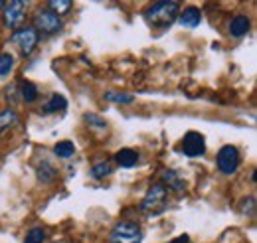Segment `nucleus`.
<instances>
[{
    "instance_id": "nucleus-16",
    "label": "nucleus",
    "mask_w": 257,
    "mask_h": 243,
    "mask_svg": "<svg viewBox=\"0 0 257 243\" xmlns=\"http://www.w3.org/2000/svg\"><path fill=\"white\" fill-rule=\"evenodd\" d=\"M20 97L26 103H34L38 99V87L34 85L32 81H22L20 83Z\"/></svg>"
},
{
    "instance_id": "nucleus-19",
    "label": "nucleus",
    "mask_w": 257,
    "mask_h": 243,
    "mask_svg": "<svg viewBox=\"0 0 257 243\" xmlns=\"http://www.w3.org/2000/svg\"><path fill=\"white\" fill-rule=\"evenodd\" d=\"M111 172H113V168H111V164H109V162H99V164H95V166L91 168V176H93L95 180H103V178H107Z\"/></svg>"
},
{
    "instance_id": "nucleus-15",
    "label": "nucleus",
    "mask_w": 257,
    "mask_h": 243,
    "mask_svg": "<svg viewBox=\"0 0 257 243\" xmlns=\"http://www.w3.org/2000/svg\"><path fill=\"white\" fill-rule=\"evenodd\" d=\"M56 176H58V170H56L50 162H46V160H44V162L38 166V178H40L44 184L54 182V180H56Z\"/></svg>"
},
{
    "instance_id": "nucleus-2",
    "label": "nucleus",
    "mask_w": 257,
    "mask_h": 243,
    "mask_svg": "<svg viewBox=\"0 0 257 243\" xmlns=\"http://www.w3.org/2000/svg\"><path fill=\"white\" fill-rule=\"evenodd\" d=\"M166 206H168V190L161 182H157L145 194V198L141 202V212L149 213V215H157V213L164 212Z\"/></svg>"
},
{
    "instance_id": "nucleus-13",
    "label": "nucleus",
    "mask_w": 257,
    "mask_h": 243,
    "mask_svg": "<svg viewBox=\"0 0 257 243\" xmlns=\"http://www.w3.org/2000/svg\"><path fill=\"white\" fill-rule=\"evenodd\" d=\"M65 107H67V101H65L64 95L54 93L50 97V101L44 105V113H58V111H64Z\"/></svg>"
},
{
    "instance_id": "nucleus-25",
    "label": "nucleus",
    "mask_w": 257,
    "mask_h": 243,
    "mask_svg": "<svg viewBox=\"0 0 257 243\" xmlns=\"http://www.w3.org/2000/svg\"><path fill=\"white\" fill-rule=\"evenodd\" d=\"M170 243H190V237H188V235H180V237L172 239Z\"/></svg>"
},
{
    "instance_id": "nucleus-14",
    "label": "nucleus",
    "mask_w": 257,
    "mask_h": 243,
    "mask_svg": "<svg viewBox=\"0 0 257 243\" xmlns=\"http://www.w3.org/2000/svg\"><path fill=\"white\" fill-rule=\"evenodd\" d=\"M16 123H18V115H16L12 109H4V111L0 113V137H2L6 131H10Z\"/></svg>"
},
{
    "instance_id": "nucleus-7",
    "label": "nucleus",
    "mask_w": 257,
    "mask_h": 243,
    "mask_svg": "<svg viewBox=\"0 0 257 243\" xmlns=\"http://www.w3.org/2000/svg\"><path fill=\"white\" fill-rule=\"evenodd\" d=\"M237 166H239V152H237V149L231 147V145L222 147L220 152H218V168H220V172L233 174L237 170Z\"/></svg>"
},
{
    "instance_id": "nucleus-11",
    "label": "nucleus",
    "mask_w": 257,
    "mask_h": 243,
    "mask_svg": "<svg viewBox=\"0 0 257 243\" xmlns=\"http://www.w3.org/2000/svg\"><path fill=\"white\" fill-rule=\"evenodd\" d=\"M249 28H251V22H249V18L243 16V14H237V16L231 18V22H229V34H231L233 38L245 36V34L249 32Z\"/></svg>"
},
{
    "instance_id": "nucleus-17",
    "label": "nucleus",
    "mask_w": 257,
    "mask_h": 243,
    "mask_svg": "<svg viewBox=\"0 0 257 243\" xmlns=\"http://www.w3.org/2000/svg\"><path fill=\"white\" fill-rule=\"evenodd\" d=\"M73 152H75V147H73V143H69V141H62V143H58V145L54 147V154H56L58 158H71Z\"/></svg>"
},
{
    "instance_id": "nucleus-4",
    "label": "nucleus",
    "mask_w": 257,
    "mask_h": 243,
    "mask_svg": "<svg viewBox=\"0 0 257 243\" xmlns=\"http://www.w3.org/2000/svg\"><path fill=\"white\" fill-rule=\"evenodd\" d=\"M62 26H64L62 18L58 14H54L52 10H48V8H42L34 14V30L38 34L42 32L46 36H52V34H58L62 30Z\"/></svg>"
},
{
    "instance_id": "nucleus-1",
    "label": "nucleus",
    "mask_w": 257,
    "mask_h": 243,
    "mask_svg": "<svg viewBox=\"0 0 257 243\" xmlns=\"http://www.w3.org/2000/svg\"><path fill=\"white\" fill-rule=\"evenodd\" d=\"M180 14V4L170 0V2H155L145 10V18L153 28L166 30L168 26L174 24V20Z\"/></svg>"
},
{
    "instance_id": "nucleus-22",
    "label": "nucleus",
    "mask_w": 257,
    "mask_h": 243,
    "mask_svg": "<svg viewBox=\"0 0 257 243\" xmlns=\"http://www.w3.org/2000/svg\"><path fill=\"white\" fill-rule=\"evenodd\" d=\"M44 239H46V231L42 227H34L26 233L24 243H44Z\"/></svg>"
},
{
    "instance_id": "nucleus-18",
    "label": "nucleus",
    "mask_w": 257,
    "mask_h": 243,
    "mask_svg": "<svg viewBox=\"0 0 257 243\" xmlns=\"http://www.w3.org/2000/svg\"><path fill=\"white\" fill-rule=\"evenodd\" d=\"M12 69H14V58H12V54H8V52L0 54V77L10 75Z\"/></svg>"
},
{
    "instance_id": "nucleus-23",
    "label": "nucleus",
    "mask_w": 257,
    "mask_h": 243,
    "mask_svg": "<svg viewBox=\"0 0 257 243\" xmlns=\"http://www.w3.org/2000/svg\"><path fill=\"white\" fill-rule=\"evenodd\" d=\"M241 213L243 215H253L255 213V198L251 196V198H245L243 202H241Z\"/></svg>"
},
{
    "instance_id": "nucleus-12",
    "label": "nucleus",
    "mask_w": 257,
    "mask_h": 243,
    "mask_svg": "<svg viewBox=\"0 0 257 243\" xmlns=\"http://www.w3.org/2000/svg\"><path fill=\"white\" fill-rule=\"evenodd\" d=\"M115 158H117L119 166H123V168H133L139 162V154L133 151V149H121V151L115 154Z\"/></svg>"
},
{
    "instance_id": "nucleus-9",
    "label": "nucleus",
    "mask_w": 257,
    "mask_h": 243,
    "mask_svg": "<svg viewBox=\"0 0 257 243\" xmlns=\"http://www.w3.org/2000/svg\"><path fill=\"white\" fill-rule=\"evenodd\" d=\"M178 22L184 28H196L202 22V12L198 8H194V6H188V8H184V12L178 14Z\"/></svg>"
},
{
    "instance_id": "nucleus-10",
    "label": "nucleus",
    "mask_w": 257,
    "mask_h": 243,
    "mask_svg": "<svg viewBox=\"0 0 257 243\" xmlns=\"http://www.w3.org/2000/svg\"><path fill=\"white\" fill-rule=\"evenodd\" d=\"M162 186L168 190H174V192H178V194H182L184 192V188H186V184L184 180L178 176V172H174V170H164L162 172Z\"/></svg>"
},
{
    "instance_id": "nucleus-20",
    "label": "nucleus",
    "mask_w": 257,
    "mask_h": 243,
    "mask_svg": "<svg viewBox=\"0 0 257 243\" xmlns=\"http://www.w3.org/2000/svg\"><path fill=\"white\" fill-rule=\"evenodd\" d=\"M73 4L69 0H52L48 2V10H52L54 14H65Z\"/></svg>"
},
{
    "instance_id": "nucleus-21",
    "label": "nucleus",
    "mask_w": 257,
    "mask_h": 243,
    "mask_svg": "<svg viewBox=\"0 0 257 243\" xmlns=\"http://www.w3.org/2000/svg\"><path fill=\"white\" fill-rule=\"evenodd\" d=\"M105 99L107 101H111V103H133L135 101V97L133 95H128V93H115V91H111V93H105Z\"/></svg>"
},
{
    "instance_id": "nucleus-5",
    "label": "nucleus",
    "mask_w": 257,
    "mask_h": 243,
    "mask_svg": "<svg viewBox=\"0 0 257 243\" xmlns=\"http://www.w3.org/2000/svg\"><path fill=\"white\" fill-rule=\"evenodd\" d=\"M26 10H28V4L22 2V0H14V2H6L4 10H2V20H4V26L8 30H18L26 18Z\"/></svg>"
},
{
    "instance_id": "nucleus-8",
    "label": "nucleus",
    "mask_w": 257,
    "mask_h": 243,
    "mask_svg": "<svg viewBox=\"0 0 257 243\" xmlns=\"http://www.w3.org/2000/svg\"><path fill=\"white\" fill-rule=\"evenodd\" d=\"M182 152L186 156H190V158L202 156L206 152V141H204V137L200 133H196V131L186 133L184 139H182Z\"/></svg>"
},
{
    "instance_id": "nucleus-6",
    "label": "nucleus",
    "mask_w": 257,
    "mask_h": 243,
    "mask_svg": "<svg viewBox=\"0 0 257 243\" xmlns=\"http://www.w3.org/2000/svg\"><path fill=\"white\" fill-rule=\"evenodd\" d=\"M38 40H40V34L34 30V28H18L12 36V42L20 48L22 56H30L36 46H38Z\"/></svg>"
},
{
    "instance_id": "nucleus-24",
    "label": "nucleus",
    "mask_w": 257,
    "mask_h": 243,
    "mask_svg": "<svg viewBox=\"0 0 257 243\" xmlns=\"http://www.w3.org/2000/svg\"><path fill=\"white\" fill-rule=\"evenodd\" d=\"M85 121L91 123V127H97V129H105L107 127V123L103 121L101 117H97V115H85Z\"/></svg>"
},
{
    "instance_id": "nucleus-3",
    "label": "nucleus",
    "mask_w": 257,
    "mask_h": 243,
    "mask_svg": "<svg viewBox=\"0 0 257 243\" xmlns=\"http://www.w3.org/2000/svg\"><path fill=\"white\" fill-rule=\"evenodd\" d=\"M143 241V229L137 221L123 219L119 221L109 235V243H141Z\"/></svg>"
},
{
    "instance_id": "nucleus-26",
    "label": "nucleus",
    "mask_w": 257,
    "mask_h": 243,
    "mask_svg": "<svg viewBox=\"0 0 257 243\" xmlns=\"http://www.w3.org/2000/svg\"><path fill=\"white\" fill-rule=\"evenodd\" d=\"M4 6H6V2H2V0H0V10H4Z\"/></svg>"
}]
</instances>
